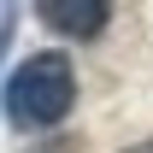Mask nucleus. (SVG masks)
Listing matches in <instances>:
<instances>
[{
    "label": "nucleus",
    "mask_w": 153,
    "mask_h": 153,
    "mask_svg": "<svg viewBox=\"0 0 153 153\" xmlns=\"http://www.w3.org/2000/svg\"><path fill=\"white\" fill-rule=\"evenodd\" d=\"M12 24H18V12L6 6V12H0V53H6V41H12Z\"/></svg>",
    "instance_id": "obj_3"
},
{
    "label": "nucleus",
    "mask_w": 153,
    "mask_h": 153,
    "mask_svg": "<svg viewBox=\"0 0 153 153\" xmlns=\"http://www.w3.org/2000/svg\"><path fill=\"white\" fill-rule=\"evenodd\" d=\"M12 130H53L65 124V112L76 106V71L59 47H41V53L18 59L12 76H6V94H0Z\"/></svg>",
    "instance_id": "obj_1"
},
{
    "label": "nucleus",
    "mask_w": 153,
    "mask_h": 153,
    "mask_svg": "<svg viewBox=\"0 0 153 153\" xmlns=\"http://www.w3.org/2000/svg\"><path fill=\"white\" fill-rule=\"evenodd\" d=\"M124 153H153V135H147V141H135V147H124Z\"/></svg>",
    "instance_id": "obj_4"
},
{
    "label": "nucleus",
    "mask_w": 153,
    "mask_h": 153,
    "mask_svg": "<svg viewBox=\"0 0 153 153\" xmlns=\"http://www.w3.org/2000/svg\"><path fill=\"white\" fill-rule=\"evenodd\" d=\"M106 18H112V6H106V0H36V24H47L53 36L88 41V36L106 30Z\"/></svg>",
    "instance_id": "obj_2"
}]
</instances>
